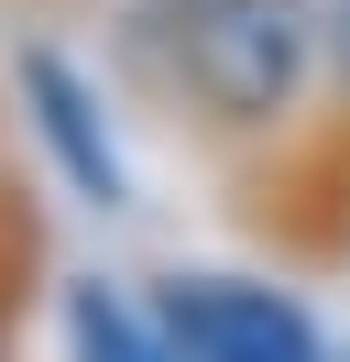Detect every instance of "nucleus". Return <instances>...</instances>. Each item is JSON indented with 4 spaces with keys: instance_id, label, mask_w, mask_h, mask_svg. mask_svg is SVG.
<instances>
[{
    "instance_id": "f257e3e1",
    "label": "nucleus",
    "mask_w": 350,
    "mask_h": 362,
    "mask_svg": "<svg viewBox=\"0 0 350 362\" xmlns=\"http://www.w3.org/2000/svg\"><path fill=\"white\" fill-rule=\"evenodd\" d=\"M306 55H318L306 0H164V66H175V88H186L208 121H230V132H262V121L296 110Z\"/></svg>"
},
{
    "instance_id": "f03ea898",
    "label": "nucleus",
    "mask_w": 350,
    "mask_h": 362,
    "mask_svg": "<svg viewBox=\"0 0 350 362\" xmlns=\"http://www.w3.org/2000/svg\"><path fill=\"white\" fill-rule=\"evenodd\" d=\"M153 329L186 362H318L306 308L274 296V286H241V274H175L153 296Z\"/></svg>"
},
{
    "instance_id": "7ed1b4c3",
    "label": "nucleus",
    "mask_w": 350,
    "mask_h": 362,
    "mask_svg": "<svg viewBox=\"0 0 350 362\" xmlns=\"http://www.w3.org/2000/svg\"><path fill=\"white\" fill-rule=\"evenodd\" d=\"M22 88L44 99V132H55V154L77 165V187H99V198H121V165H109V143L88 132V99H77V77H66L55 55H33V66H22Z\"/></svg>"
},
{
    "instance_id": "20e7f679",
    "label": "nucleus",
    "mask_w": 350,
    "mask_h": 362,
    "mask_svg": "<svg viewBox=\"0 0 350 362\" xmlns=\"http://www.w3.org/2000/svg\"><path fill=\"white\" fill-rule=\"evenodd\" d=\"M66 329H77V362H186L164 329H143V318H131L121 296H99V286L66 296Z\"/></svg>"
},
{
    "instance_id": "39448f33",
    "label": "nucleus",
    "mask_w": 350,
    "mask_h": 362,
    "mask_svg": "<svg viewBox=\"0 0 350 362\" xmlns=\"http://www.w3.org/2000/svg\"><path fill=\"white\" fill-rule=\"evenodd\" d=\"M328 11V45H339V66H350V0H318Z\"/></svg>"
}]
</instances>
